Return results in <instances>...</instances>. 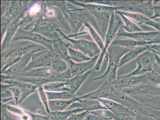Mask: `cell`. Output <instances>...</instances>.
Wrapping results in <instances>:
<instances>
[{
	"instance_id": "cell-20",
	"label": "cell",
	"mask_w": 160,
	"mask_h": 120,
	"mask_svg": "<svg viewBox=\"0 0 160 120\" xmlns=\"http://www.w3.org/2000/svg\"><path fill=\"white\" fill-rule=\"evenodd\" d=\"M78 101L72 104L69 107L74 109L79 108L83 110L84 111L88 112L107 109L99 101L91 99H79L78 98Z\"/></svg>"
},
{
	"instance_id": "cell-36",
	"label": "cell",
	"mask_w": 160,
	"mask_h": 120,
	"mask_svg": "<svg viewBox=\"0 0 160 120\" xmlns=\"http://www.w3.org/2000/svg\"><path fill=\"white\" fill-rule=\"evenodd\" d=\"M38 93L40 100L41 101L42 103H43V106L45 107L46 112L48 114L50 113L51 111L49 108V100L48 99L46 91L43 89V86H40L38 87Z\"/></svg>"
},
{
	"instance_id": "cell-50",
	"label": "cell",
	"mask_w": 160,
	"mask_h": 120,
	"mask_svg": "<svg viewBox=\"0 0 160 120\" xmlns=\"http://www.w3.org/2000/svg\"><path fill=\"white\" fill-rule=\"evenodd\" d=\"M14 99V98L13 97L4 98V99H2L1 100V103L5 104L6 102L12 100Z\"/></svg>"
},
{
	"instance_id": "cell-11",
	"label": "cell",
	"mask_w": 160,
	"mask_h": 120,
	"mask_svg": "<svg viewBox=\"0 0 160 120\" xmlns=\"http://www.w3.org/2000/svg\"><path fill=\"white\" fill-rule=\"evenodd\" d=\"M112 85L108 82L105 81L100 87L94 91L87 94L83 95L79 99H91L99 100L100 99H107L115 101V96L112 92Z\"/></svg>"
},
{
	"instance_id": "cell-15",
	"label": "cell",
	"mask_w": 160,
	"mask_h": 120,
	"mask_svg": "<svg viewBox=\"0 0 160 120\" xmlns=\"http://www.w3.org/2000/svg\"><path fill=\"white\" fill-rule=\"evenodd\" d=\"M37 52H38L33 51L22 56L21 59L18 62L16 63L13 66L1 74L11 76L13 77L14 79L16 77L20 76V74L24 71L29 63L31 61L33 54Z\"/></svg>"
},
{
	"instance_id": "cell-12",
	"label": "cell",
	"mask_w": 160,
	"mask_h": 120,
	"mask_svg": "<svg viewBox=\"0 0 160 120\" xmlns=\"http://www.w3.org/2000/svg\"><path fill=\"white\" fill-rule=\"evenodd\" d=\"M72 5L77 6L79 8L88 12L91 14L92 13H109L112 14L118 11L123 9L125 7L123 6L111 7L98 5V4L92 3H85L82 2H80L78 1H69Z\"/></svg>"
},
{
	"instance_id": "cell-14",
	"label": "cell",
	"mask_w": 160,
	"mask_h": 120,
	"mask_svg": "<svg viewBox=\"0 0 160 120\" xmlns=\"http://www.w3.org/2000/svg\"><path fill=\"white\" fill-rule=\"evenodd\" d=\"M130 3L128 7L129 12L143 14L151 19L153 17V1H132Z\"/></svg>"
},
{
	"instance_id": "cell-44",
	"label": "cell",
	"mask_w": 160,
	"mask_h": 120,
	"mask_svg": "<svg viewBox=\"0 0 160 120\" xmlns=\"http://www.w3.org/2000/svg\"><path fill=\"white\" fill-rule=\"evenodd\" d=\"M88 111H84L80 113L74 114L70 117L67 120H82L84 119L86 115L88 113Z\"/></svg>"
},
{
	"instance_id": "cell-23",
	"label": "cell",
	"mask_w": 160,
	"mask_h": 120,
	"mask_svg": "<svg viewBox=\"0 0 160 120\" xmlns=\"http://www.w3.org/2000/svg\"><path fill=\"white\" fill-rule=\"evenodd\" d=\"M155 44L152 41H138L134 39H116L113 41L111 45H117L124 47L133 49L139 46H147Z\"/></svg>"
},
{
	"instance_id": "cell-7",
	"label": "cell",
	"mask_w": 160,
	"mask_h": 120,
	"mask_svg": "<svg viewBox=\"0 0 160 120\" xmlns=\"http://www.w3.org/2000/svg\"><path fill=\"white\" fill-rule=\"evenodd\" d=\"M62 36V39H66L73 45L74 49L82 52L85 55L92 58L100 55L101 50L98 45L94 42L85 39H74L67 36L58 29L57 30Z\"/></svg>"
},
{
	"instance_id": "cell-22",
	"label": "cell",
	"mask_w": 160,
	"mask_h": 120,
	"mask_svg": "<svg viewBox=\"0 0 160 120\" xmlns=\"http://www.w3.org/2000/svg\"><path fill=\"white\" fill-rule=\"evenodd\" d=\"M53 74V71L51 67H48L33 68L28 71H23L19 76L40 77V78H50Z\"/></svg>"
},
{
	"instance_id": "cell-13",
	"label": "cell",
	"mask_w": 160,
	"mask_h": 120,
	"mask_svg": "<svg viewBox=\"0 0 160 120\" xmlns=\"http://www.w3.org/2000/svg\"><path fill=\"white\" fill-rule=\"evenodd\" d=\"M99 56L100 55L96 56L89 61L83 63H76L70 59L68 60L67 63L69 65V68L72 77L81 75L92 68L93 69L98 61Z\"/></svg>"
},
{
	"instance_id": "cell-24",
	"label": "cell",
	"mask_w": 160,
	"mask_h": 120,
	"mask_svg": "<svg viewBox=\"0 0 160 120\" xmlns=\"http://www.w3.org/2000/svg\"><path fill=\"white\" fill-rule=\"evenodd\" d=\"M148 50H149L148 46H137L131 49L120 59L119 63V68L122 67L132 60L136 59L138 56Z\"/></svg>"
},
{
	"instance_id": "cell-2",
	"label": "cell",
	"mask_w": 160,
	"mask_h": 120,
	"mask_svg": "<svg viewBox=\"0 0 160 120\" xmlns=\"http://www.w3.org/2000/svg\"><path fill=\"white\" fill-rule=\"evenodd\" d=\"M112 92L115 96V101L122 105L136 115L145 116L150 118L153 116V110L149 109L143 104L133 97L118 90L112 86Z\"/></svg>"
},
{
	"instance_id": "cell-17",
	"label": "cell",
	"mask_w": 160,
	"mask_h": 120,
	"mask_svg": "<svg viewBox=\"0 0 160 120\" xmlns=\"http://www.w3.org/2000/svg\"><path fill=\"white\" fill-rule=\"evenodd\" d=\"M23 17L24 15L21 13L18 17L12 20L7 27L3 39L1 42V52L5 51L11 43L13 38L19 27L20 22L21 21L22 19L23 18Z\"/></svg>"
},
{
	"instance_id": "cell-47",
	"label": "cell",
	"mask_w": 160,
	"mask_h": 120,
	"mask_svg": "<svg viewBox=\"0 0 160 120\" xmlns=\"http://www.w3.org/2000/svg\"><path fill=\"white\" fill-rule=\"evenodd\" d=\"M11 2V1H1V17H2L7 12Z\"/></svg>"
},
{
	"instance_id": "cell-9",
	"label": "cell",
	"mask_w": 160,
	"mask_h": 120,
	"mask_svg": "<svg viewBox=\"0 0 160 120\" xmlns=\"http://www.w3.org/2000/svg\"><path fill=\"white\" fill-rule=\"evenodd\" d=\"M57 58H58V55L53 50H47L37 52L33 54L31 61L24 71L33 68L50 67L52 61Z\"/></svg>"
},
{
	"instance_id": "cell-21",
	"label": "cell",
	"mask_w": 160,
	"mask_h": 120,
	"mask_svg": "<svg viewBox=\"0 0 160 120\" xmlns=\"http://www.w3.org/2000/svg\"><path fill=\"white\" fill-rule=\"evenodd\" d=\"M123 15L126 16L128 18L132 19L137 22L140 24H144L149 26L156 29L158 31L160 30V22L155 21L154 20L151 19L146 16L138 13L130 12L120 11Z\"/></svg>"
},
{
	"instance_id": "cell-31",
	"label": "cell",
	"mask_w": 160,
	"mask_h": 120,
	"mask_svg": "<svg viewBox=\"0 0 160 120\" xmlns=\"http://www.w3.org/2000/svg\"><path fill=\"white\" fill-rule=\"evenodd\" d=\"M18 81L29 83L34 85L43 86L47 83L53 82L51 78H40V77H17L14 79Z\"/></svg>"
},
{
	"instance_id": "cell-29",
	"label": "cell",
	"mask_w": 160,
	"mask_h": 120,
	"mask_svg": "<svg viewBox=\"0 0 160 120\" xmlns=\"http://www.w3.org/2000/svg\"><path fill=\"white\" fill-rule=\"evenodd\" d=\"M68 86V83L64 82H52L43 85V89L46 92H60L71 91Z\"/></svg>"
},
{
	"instance_id": "cell-19",
	"label": "cell",
	"mask_w": 160,
	"mask_h": 120,
	"mask_svg": "<svg viewBox=\"0 0 160 120\" xmlns=\"http://www.w3.org/2000/svg\"><path fill=\"white\" fill-rule=\"evenodd\" d=\"M158 31L139 32L134 33H128L123 30H119L116 36L125 37L129 39L145 41H152L158 36Z\"/></svg>"
},
{
	"instance_id": "cell-8",
	"label": "cell",
	"mask_w": 160,
	"mask_h": 120,
	"mask_svg": "<svg viewBox=\"0 0 160 120\" xmlns=\"http://www.w3.org/2000/svg\"><path fill=\"white\" fill-rule=\"evenodd\" d=\"M137 64L136 69L128 75L141 76L153 71V67L155 62L154 53L148 50L138 56L135 60Z\"/></svg>"
},
{
	"instance_id": "cell-46",
	"label": "cell",
	"mask_w": 160,
	"mask_h": 120,
	"mask_svg": "<svg viewBox=\"0 0 160 120\" xmlns=\"http://www.w3.org/2000/svg\"><path fill=\"white\" fill-rule=\"evenodd\" d=\"M112 119L113 120H136V117L130 115H116L113 114Z\"/></svg>"
},
{
	"instance_id": "cell-38",
	"label": "cell",
	"mask_w": 160,
	"mask_h": 120,
	"mask_svg": "<svg viewBox=\"0 0 160 120\" xmlns=\"http://www.w3.org/2000/svg\"><path fill=\"white\" fill-rule=\"evenodd\" d=\"M85 3H92L108 6L117 7L118 1H82Z\"/></svg>"
},
{
	"instance_id": "cell-33",
	"label": "cell",
	"mask_w": 160,
	"mask_h": 120,
	"mask_svg": "<svg viewBox=\"0 0 160 120\" xmlns=\"http://www.w3.org/2000/svg\"><path fill=\"white\" fill-rule=\"evenodd\" d=\"M50 67L53 74L63 73L69 68L68 63L67 61L62 58H58L53 60Z\"/></svg>"
},
{
	"instance_id": "cell-4",
	"label": "cell",
	"mask_w": 160,
	"mask_h": 120,
	"mask_svg": "<svg viewBox=\"0 0 160 120\" xmlns=\"http://www.w3.org/2000/svg\"><path fill=\"white\" fill-rule=\"evenodd\" d=\"M115 13H113L110 17V23L106 34L104 47L102 51L97 64L93 68L94 71H98L100 69L104 57L107 54V50L115 40L116 35L121 26L122 22L120 20H116L115 19Z\"/></svg>"
},
{
	"instance_id": "cell-43",
	"label": "cell",
	"mask_w": 160,
	"mask_h": 120,
	"mask_svg": "<svg viewBox=\"0 0 160 120\" xmlns=\"http://www.w3.org/2000/svg\"><path fill=\"white\" fill-rule=\"evenodd\" d=\"M27 113L30 116L31 120H51L48 116H45L40 114L32 113L30 112H27Z\"/></svg>"
},
{
	"instance_id": "cell-25",
	"label": "cell",
	"mask_w": 160,
	"mask_h": 120,
	"mask_svg": "<svg viewBox=\"0 0 160 120\" xmlns=\"http://www.w3.org/2000/svg\"><path fill=\"white\" fill-rule=\"evenodd\" d=\"M91 73V70L85 74L75 76L67 80L66 82L68 83V87L71 89V91L77 93L80 88L89 77Z\"/></svg>"
},
{
	"instance_id": "cell-41",
	"label": "cell",
	"mask_w": 160,
	"mask_h": 120,
	"mask_svg": "<svg viewBox=\"0 0 160 120\" xmlns=\"http://www.w3.org/2000/svg\"><path fill=\"white\" fill-rule=\"evenodd\" d=\"M111 119H112L111 118L102 116L92 113L89 112L86 115L84 120H110Z\"/></svg>"
},
{
	"instance_id": "cell-3",
	"label": "cell",
	"mask_w": 160,
	"mask_h": 120,
	"mask_svg": "<svg viewBox=\"0 0 160 120\" xmlns=\"http://www.w3.org/2000/svg\"><path fill=\"white\" fill-rule=\"evenodd\" d=\"M41 49L37 44L27 41L9 45L5 51L1 52V65L10 58L22 56L33 51L40 52Z\"/></svg>"
},
{
	"instance_id": "cell-1",
	"label": "cell",
	"mask_w": 160,
	"mask_h": 120,
	"mask_svg": "<svg viewBox=\"0 0 160 120\" xmlns=\"http://www.w3.org/2000/svg\"><path fill=\"white\" fill-rule=\"evenodd\" d=\"M131 49L117 45H110L107 51V54L108 58L107 69L101 76L92 79L91 80L93 81L103 80L113 85L117 79V71L120 59Z\"/></svg>"
},
{
	"instance_id": "cell-42",
	"label": "cell",
	"mask_w": 160,
	"mask_h": 120,
	"mask_svg": "<svg viewBox=\"0 0 160 120\" xmlns=\"http://www.w3.org/2000/svg\"><path fill=\"white\" fill-rule=\"evenodd\" d=\"M154 15L151 19L160 18V1H153Z\"/></svg>"
},
{
	"instance_id": "cell-18",
	"label": "cell",
	"mask_w": 160,
	"mask_h": 120,
	"mask_svg": "<svg viewBox=\"0 0 160 120\" xmlns=\"http://www.w3.org/2000/svg\"><path fill=\"white\" fill-rule=\"evenodd\" d=\"M103 106L116 115H130L136 117L135 114L126 106L114 101L102 99L98 100Z\"/></svg>"
},
{
	"instance_id": "cell-28",
	"label": "cell",
	"mask_w": 160,
	"mask_h": 120,
	"mask_svg": "<svg viewBox=\"0 0 160 120\" xmlns=\"http://www.w3.org/2000/svg\"><path fill=\"white\" fill-rule=\"evenodd\" d=\"M46 94L49 100H67L75 99L78 98L77 93L72 91H62L60 92H46Z\"/></svg>"
},
{
	"instance_id": "cell-51",
	"label": "cell",
	"mask_w": 160,
	"mask_h": 120,
	"mask_svg": "<svg viewBox=\"0 0 160 120\" xmlns=\"http://www.w3.org/2000/svg\"><path fill=\"white\" fill-rule=\"evenodd\" d=\"M153 41L157 44H160V30L158 31V36L155 38Z\"/></svg>"
},
{
	"instance_id": "cell-26",
	"label": "cell",
	"mask_w": 160,
	"mask_h": 120,
	"mask_svg": "<svg viewBox=\"0 0 160 120\" xmlns=\"http://www.w3.org/2000/svg\"><path fill=\"white\" fill-rule=\"evenodd\" d=\"M78 98L67 100H49V109L51 112L64 111L69 107L72 104L78 101Z\"/></svg>"
},
{
	"instance_id": "cell-6",
	"label": "cell",
	"mask_w": 160,
	"mask_h": 120,
	"mask_svg": "<svg viewBox=\"0 0 160 120\" xmlns=\"http://www.w3.org/2000/svg\"><path fill=\"white\" fill-rule=\"evenodd\" d=\"M121 91L138 100L142 98L160 95V85L144 83L132 87L123 89Z\"/></svg>"
},
{
	"instance_id": "cell-10",
	"label": "cell",
	"mask_w": 160,
	"mask_h": 120,
	"mask_svg": "<svg viewBox=\"0 0 160 120\" xmlns=\"http://www.w3.org/2000/svg\"><path fill=\"white\" fill-rule=\"evenodd\" d=\"M144 83H147L146 74L141 76L129 75L127 74L117 76L115 82L112 85L115 88L121 90Z\"/></svg>"
},
{
	"instance_id": "cell-54",
	"label": "cell",
	"mask_w": 160,
	"mask_h": 120,
	"mask_svg": "<svg viewBox=\"0 0 160 120\" xmlns=\"http://www.w3.org/2000/svg\"><path fill=\"white\" fill-rule=\"evenodd\" d=\"M112 120V119H111V120Z\"/></svg>"
},
{
	"instance_id": "cell-45",
	"label": "cell",
	"mask_w": 160,
	"mask_h": 120,
	"mask_svg": "<svg viewBox=\"0 0 160 120\" xmlns=\"http://www.w3.org/2000/svg\"><path fill=\"white\" fill-rule=\"evenodd\" d=\"M153 53L155 57V62L153 65V70L160 75V57L157 54Z\"/></svg>"
},
{
	"instance_id": "cell-35",
	"label": "cell",
	"mask_w": 160,
	"mask_h": 120,
	"mask_svg": "<svg viewBox=\"0 0 160 120\" xmlns=\"http://www.w3.org/2000/svg\"><path fill=\"white\" fill-rule=\"evenodd\" d=\"M84 25H85L88 32L91 34L92 37L94 41V42L101 49V51L104 47V43L101 36L100 35L92 25L87 21H84Z\"/></svg>"
},
{
	"instance_id": "cell-16",
	"label": "cell",
	"mask_w": 160,
	"mask_h": 120,
	"mask_svg": "<svg viewBox=\"0 0 160 120\" xmlns=\"http://www.w3.org/2000/svg\"><path fill=\"white\" fill-rule=\"evenodd\" d=\"M1 83H5L12 86H16L19 88L21 91V96L19 101L18 104L22 103L30 95L36 91H38V86L18 81L13 79L5 80Z\"/></svg>"
},
{
	"instance_id": "cell-5",
	"label": "cell",
	"mask_w": 160,
	"mask_h": 120,
	"mask_svg": "<svg viewBox=\"0 0 160 120\" xmlns=\"http://www.w3.org/2000/svg\"><path fill=\"white\" fill-rule=\"evenodd\" d=\"M20 40L30 41V42H33L36 44L42 45L50 51L53 50L54 45L56 42V40H51L40 34L19 28L11 42Z\"/></svg>"
},
{
	"instance_id": "cell-55",
	"label": "cell",
	"mask_w": 160,
	"mask_h": 120,
	"mask_svg": "<svg viewBox=\"0 0 160 120\" xmlns=\"http://www.w3.org/2000/svg\"><path fill=\"white\" fill-rule=\"evenodd\" d=\"M84 120V119L83 120Z\"/></svg>"
},
{
	"instance_id": "cell-48",
	"label": "cell",
	"mask_w": 160,
	"mask_h": 120,
	"mask_svg": "<svg viewBox=\"0 0 160 120\" xmlns=\"http://www.w3.org/2000/svg\"><path fill=\"white\" fill-rule=\"evenodd\" d=\"M1 119L2 120H15L13 118L8 115L6 109L4 107L3 105L1 104Z\"/></svg>"
},
{
	"instance_id": "cell-52",
	"label": "cell",
	"mask_w": 160,
	"mask_h": 120,
	"mask_svg": "<svg viewBox=\"0 0 160 120\" xmlns=\"http://www.w3.org/2000/svg\"><path fill=\"white\" fill-rule=\"evenodd\" d=\"M150 120H156L154 119V118H151Z\"/></svg>"
},
{
	"instance_id": "cell-34",
	"label": "cell",
	"mask_w": 160,
	"mask_h": 120,
	"mask_svg": "<svg viewBox=\"0 0 160 120\" xmlns=\"http://www.w3.org/2000/svg\"><path fill=\"white\" fill-rule=\"evenodd\" d=\"M137 101L151 109L160 111V95L142 98Z\"/></svg>"
},
{
	"instance_id": "cell-27",
	"label": "cell",
	"mask_w": 160,
	"mask_h": 120,
	"mask_svg": "<svg viewBox=\"0 0 160 120\" xmlns=\"http://www.w3.org/2000/svg\"><path fill=\"white\" fill-rule=\"evenodd\" d=\"M84 111L82 109L77 108L71 110L51 112L48 116L51 120H67L71 115Z\"/></svg>"
},
{
	"instance_id": "cell-40",
	"label": "cell",
	"mask_w": 160,
	"mask_h": 120,
	"mask_svg": "<svg viewBox=\"0 0 160 120\" xmlns=\"http://www.w3.org/2000/svg\"><path fill=\"white\" fill-rule=\"evenodd\" d=\"M10 91L12 94L13 97L15 101V104H18L19 101L21 96V91L19 88L16 87V86H11L9 88Z\"/></svg>"
},
{
	"instance_id": "cell-39",
	"label": "cell",
	"mask_w": 160,
	"mask_h": 120,
	"mask_svg": "<svg viewBox=\"0 0 160 120\" xmlns=\"http://www.w3.org/2000/svg\"><path fill=\"white\" fill-rule=\"evenodd\" d=\"M2 104L3 105L5 109H6V110L9 111V112H11L12 114L21 117V116L24 115L25 113L23 110L18 107L12 106V105L3 104Z\"/></svg>"
},
{
	"instance_id": "cell-37",
	"label": "cell",
	"mask_w": 160,
	"mask_h": 120,
	"mask_svg": "<svg viewBox=\"0 0 160 120\" xmlns=\"http://www.w3.org/2000/svg\"><path fill=\"white\" fill-rule=\"evenodd\" d=\"M22 57V56L17 57L11 58L7 60L2 65H1V74L13 66L16 63L18 62L21 59Z\"/></svg>"
},
{
	"instance_id": "cell-30",
	"label": "cell",
	"mask_w": 160,
	"mask_h": 120,
	"mask_svg": "<svg viewBox=\"0 0 160 120\" xmlns=\"http://www.w3.org/2000/svg\"><path fill=\"white\" fill-rule=\"evenodd\" d=\"M115 13V14H118L122 19L125 24L122 27L125 31L128 33H134L143 31V30L136 23L133 22L130 19L120 13V11H116Z\"/></svg>"
},
{
	"instance_id": "cell-32",
	"label": "cell",
	"mask_w": 160,
	"mask_h": 120,
	"mask_svg": "<svg viewBox=\"0 0 160 120\" xmlns=\"http://www.w3.org/2000/svg\"><path fill=\"white\" fill-rule=\"evenodd\" d=\"M69 58L71 61L76 63L86 62L92 59L80 51L76 50L69 46L68 48Z\"/></svg>"
},
{
	"instance_id": "cell-53",
	"label": "cell",
	"mask_w": 160,
	"mask_h": 120,
	"mask_svg": "<svg viewBox=\"0 0 160 120\" xmlns=\"http://www.w3.org/2000/svg\"><path fill=\"white\" fill-rule=\"evenodd\" d=\"M159 120H160V118H159Z\"/></svg>"
},
{
	"instance_id": "cell-49",
	"label": "cell",
	"mask_w": 160,
	"mask_h": 120,
	"mask_svg": "<svg viewBox=\"0 0 160 120\" xmlns=\"http://www.w3.org/2000/svg\"><path fill=\"white\" fill-rule=\"evenodd\" d=\"M20 117V120H31L30 116L27 113H25L24 115H23Z\"/></svg>"
}]
</instances>
